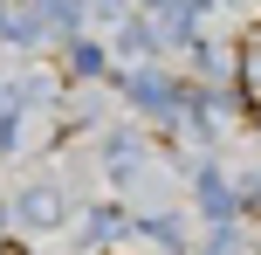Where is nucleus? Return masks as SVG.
<instances>
[{"label": "nucleus", "instance_id": "obj_1", "mask_svg": "<svg viewBox=\"0 0 261 255\" xmlns=\"http://www.w3.org/2000/svg\"><path fill=\"white\" fill-rule=\"evenodd\" d=\"M241 90H248V104H261V35L241 49Z\"/></svg>", "mask_w": 261, "mask_h": 255}, {"label": "nucleus", "instance_id": "obj_2", "mask_svg": "<svg viewBox=\"0 0 261 255\" xmlns=\"http://www.w3.org/2000/svg\"><path fill=\"white\" fill-rule=\"evenodd\" d=\"M28 221H35V228H48V221H62V207H55V193H28Z\"/></svg>", "mask_w": 261, "mask_h": 255}, {"label": "nucleus", "instance_id": "obj_3", "mask_svg": "<svg viewBox=\"0 0 261 255\" xmlns=\"http://www.w3.org/2000/svg\"><path fill=\"white\" fill-rule=\"evenodd\" d=\"M7 255H14V248H7Z\"/></svg>", "mask_w": 261, "mask_h": 255}]
</instances>
